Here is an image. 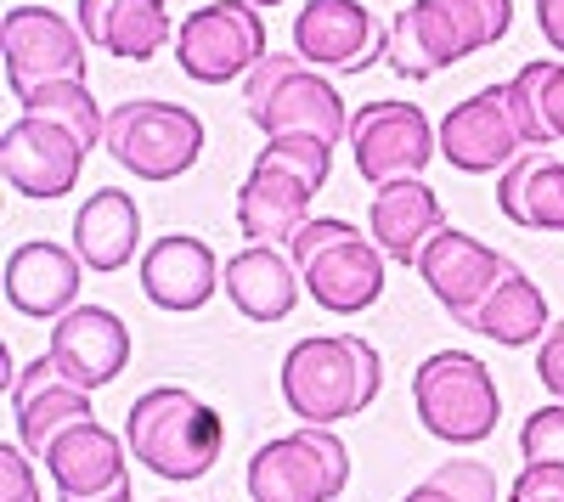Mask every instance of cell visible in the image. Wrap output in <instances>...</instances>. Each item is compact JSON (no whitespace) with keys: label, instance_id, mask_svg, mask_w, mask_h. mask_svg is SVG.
<instances>
[{"label":"cell","instance_id":"1","mask_svg":"<svg viewBox=\"0 0 564 502\" xmlns=\"http://www.w3.org/2000/svg\"><path fill=\"white\" fill-rule=\"evenodd\" d=\"M124 446L148 474L186 485V480H204L220 463L226 429H220V413L204 395L181 390V384H153L130 401Z\"/></svg>","mask_w":564,"mask_h":502},{"label":"cell","instance_id":"2","mask_svg":"<svg viewBox=\"0 0 564 502\" xmlns=\"http://www.w3.org/2000/svg\"><path fill=\"white\" fill-rule=\"evenodd\" d=\"M334 142L316 135H265V148L238 187V226L249 243H294L300 226L311 220V198L322 193Z\"/></svg>","mask_w":564,"mask_h":502},{"label":"cell","instance_id":"3","mask_svg":"<svg viewBox=\"0 0 564 502\" xmlns=\"http://www.w3.org/2000/svg\"><path fill=\"white\" fill-rule=\"evenodd\" d=\"M508 29L513 0H412L406 12L390 18L384 63L401 79H435L441 68L508 40Z\"/></svg>","mask_w":564,"mask_h":502},{"label":"cell","instance_id":"4","mask_svg":"<svg viewBox=\"0 0 564 502\" xmlns=\"http://www.w3.org/2000/svg\"><path fill=\"white\" fill-rule=\"evenodd\" d=\"M384 390V361L367 339L350 334H316L282 356V401L305 424H345L367 413Z\"/></svg>","mask_w":564,"mask_h":502},{"label":"cell","instance_id":"5","mask_svg":"<svg viewBox=\"0 0 564 502\" xmlns=\"http://www.w3.org/2000/svg\"><path fill=\"white\" fill-rule=\"evenodd\" d=\"M289 254L300 265L305 294L334 316H356L367 305H379V294H384V249L361 238V226H350L339 215L305 220Z\"/></svg>","mask_w":564,"mask_h":502},{"label":"cell","instance_id":"6","mask_svg":"<svg viewBox=\"0 0 564 502\" xmlns=\"http://www.w3.org/2000/svg\"><path fill=\"white\" fill-rule=\"evenodd\" d=\"M243 108L265 135H316V142H334V148H339V135H350L339 85L322 68H311L305 57L271 52L243 79Z\"/></svg>","mask_w":564,"mask_h":502},{"label":"cell","instance_id":"7","mask_svg":"<svg viewBox=\"0 0 564 502\" xmlns=\"http://www.w3.org/2000/svg\"><path fill=\"white\" fill-rule=\"evenodd\" d=\"M412 406H417V424L446 446L491 440L497 418H502L497 379H491L486 361L468 356V350H435L423 361L412 373Z\"/></svg>","mask_w":564,"mask_h":502},{"label":"cell","instance_id":"8","mask_svg":"<svg viewBox=\"0 0 564 502\" xmlns=\"http://www.w3.org/2000/svg\"><path fill=\"white\" fill-rule=\"evenodd\" d=\"M102 148L135 181H175V175L193 170L198 153H204V119L193 108H181V102L135 97V102H119L108 113Z\"/></svg>","mask_w":564,"mask_h":502},{"label":"cell","instance_id":"9","mask_svg":"<svg viewBox=\"0 0 564 502\" xmlns=\"http://www.w3.org/2000/svg\"><path fill=\"white\" fill-rule=\"evenodd\" d=\"M345 485H350V446L327 424L276 435L249 458L254 502H334Z\"/></svg>","mask_w":564,"mask_h":502},{"label":"cell","instance_id":"10","mask_svg":"<svg viewBox=\"0 0 564 502\" xmlns=\"http://www.w3.org/2000/svg\"><path fill=\"white\" fill-rule=\"evenodd\" d=\"M265 57H271L265 52V23H260V7H249V0H215V7H198L175 34V63L198 85L249 79Z\"/></svg>","mask_w":564,"mask_h":502},{"label":"cell","instance_id":"11","mask_svg":"<svg viewBox=\"0 0 564 502\" xmlns=\"http://www.w3.org/2000/svg\"><path fill=\"white\" fill-rule=\"evenodd\" d=\"M350 148H356V175L384 187V181H406L435 159L441 130L412 102H367L350 113Z\"/></svg>","mask_w":564,"mask_h":502},{"label":"cell","instance_id":"12","mask_svg":"<svg viewBox=\"0 0 564 502\" xmlns=\"http://www.w3.org/2000/svg\"><path fill=\"white\" fill-rule=\"evenodd\" d=\"M0 52H7V85L18 102L52 79L85 74V34L52 7H12L0 23Z\"/></svg>","mask_w":564,"mask_h":502},{"label":"cell","instance_id":"13","mask_svg":"<svg viewBox=\"0 0 564 502\" xmlns=\"http://www.w3.org/2000/svg\"><path fill=\"white\" fill-rule=\"evenodd\" d=\"M85 142L57 124V119H40V113H23L12 119V130L0 135V175L12 181L23 198H68L79 187V170H85Z\"/></svg>","mask_w":564,"mask_h":502},{"label":"cell","instance_id":"14","mask_svg":"<svg viewBox=\"0 0 564 502\" xmlns=\"http://www.w3.org/2000/svg\"><path fill=\"white\" fill-rule=\"evenodd\" d=\"M508 271H520V265L508 254H497L491 243H480L475 232H457V226L435 232L430 249L417 254V277L430 283V294L446 305V316L457 328L475 323V310L486 305V294L508 277Z\"/></svg>","mask_w":564,"mask_h":502},{"label":"cell","instance_id":"15","mask_svg":"<svg viewBox=\"0 0 564 502\" xmlns=\"http://www.w3.org/2000/svg\"><path fill=\"white\" fill-rule=\"evenodd\" d=\"M130 446L108 435L97 418L68 424L52 446H45V474L57 485V502H130Z\"/></svg>","mask_w":564,"mask_h":502},{"label":"cell","instance_id":"16","mask_svg":"<svg viewBox=\"0 0 564 502\" xmlns=\"http://www.w3.org/2000/svg\"><path fill=\"white\" fill-rule=\"evenodd\" d=\"M441 153L452 170L463 175H502L513 159L525 153V135H520V119H513V97L508 85H491V90H475L468 102H457L441 124Z\"/></svg>","mask_w":564,"mask_h":502},{"label":"cell","instance_id":"17","mask_svg":"<svg viewBox=\"0 0 564 502\" xmlns=\"http://www.w3.org/2000/svg\"><path fill=\"white\" fill-rule=\"evenodd\" d=\"M390 29H379L361 0H311L294 18V52L322 74H367L384 57Z\"/></svg>","mask_w":564,"mask_h":502},{"label":"cell","instance_id":"18","mask_svg":"<svg viewBox=\"0 0 564 502\" xmlns=\"http://www.w3.org/2000/svg\"><path fill=\"white\" fill-rule=\"evenodd\" d=\"M12 418H18V446L29 458H45V446L68 424H85L97 413H90V390L74 384L52 356H40L12 373Z\"/></svg>","mask_w":564,"mask_h":502},{"label":"cell","instance_id":"19","mask_svg":"<svg viewBox=\"0 0 564 502\" xmlns=\"http://www.w3.org/2000/svg\"><path fill=\"white\" fill-rule=\"evenodd\" d=\"M45 356H52L74 384L102 390V384H113L124 373V361H130V328H124V316H113L108 305H74L68 316H57L52 350Z\"/></svg>","mask_w":564,"mask_h":502},{"label":"cell","instance_id":"20","mask_svg":"<svg viewBox=\"0 0 564 502\" xmlns=\"http://www.w3.org/2000/svg\"><path fill=\"white\" fill-rule=\"evenodd\" d=\"M79 271H85V260L74 249H57L52 238H34V243L12 249V260H7V299L18 316L57 323L79 299Z\"/></svg>","mask_w":564,"mask_h":502},{"label":"cell","instance_id":"21","mask_svg":"<svg viewBox=\"0 0 564 502\" xmlns=\"http://www.w3.org/2000/svg\"><path fill=\"white\" fill-rule=\"evenodd\" d=\"M220 260L204 238H159L148 254H141V294H148L159 310H204L220 288Z\"/></svg>","mask_w":564,"mask_h":502},{"label":"cell","instance_id":"22","mask_svg":"<svg viewBox=\"0 0 564 502\" xmlns=\"http://www.w3.org/2000/svg\"><path fill=\"white\" fill-rule=\"evenodd\" d=\"M367 232H372V243H379L390 260L417 265V254L430 249V238L446 232V209H441V198L423 187L417 175H406V181H384V187L372 193Z\"/></svg>","mask_w":564,"mask_h":502},{"label":"cell","instance_id":"23","mask_svg":"<svg viewBox=\"0 0 564 502\" xmlns=\"http://www.w3.org/2000/svg\"><path fill=\"white\" fill-rule=\"evenodd\" d=\"M226 299L238 305L249 323H282L300 305V265L276 243H249L243 254L226 260Z\"/></svg>","mask_w":564,"mask_h":502},{"label":"cell","instance_id":"24","mask_svg":"<svg viewBox=\"0 0 564 502\" xmlns=\"http://www.w3.org/2000/svg\"><path fill=\"white\" fill-rule=\"evenodd\" d=\"M79 34L108 57L153 63L170 45V12L164 0H79Z\"/></svg>","mask_w":564,"mask_h":502},{"label":"cell","instance_id":"25","mask_svg":"<svg viewBox=\"0 0 564 502\" xmlns=\"http://www.w3.org/2000/svg\"><path fill=\"white\" fill-rule=\"evenodd\" d=\"M497 209L525 232H564V164L547 148H525L497 175Z\"/></svg>","mask_w":564,"mask_h":502},{"label":"cell","instance_id":"26","mask_svg":"<svg viewBox=\"0 0 564 502\" xmlns=\"http://www.w3.org/2000/svg\"><path fill=\"white\" fill-rule=\"evenodd\" d=\"M141 243V209L119 187H97L74 209V254L90 271H124Z\"/></svg>","mask_w":564,"mask_h":502},{"label":"cell","instance_id":"27","mask_svg":"<svg viewBox=\"0 0 564 502\" xmlns=\"http://www.w3.org/2000/svg\"><path fill=\"white\" fill-rule=\"evenodd\" d=\"M542 328H547V299L525 271H508V277L486 294V305L475 310V323H468V334H480L491 345H508V350L536 345Z\"/></svg>","mask_w":564,"mask_h":502},{"label":"cell","instance_id":"28","mask_svg":"<svg viewBox=\"0 0 564 502\" xmlns=\"http://www.w3.org/2000/svg\"><path fill=\"white\" fill-rule=\"evenodd\" d=\"M513 119H520L525 148L564 142V63H525L508 79Z\"/></svg>","mask_w":564,"mask_h":502},{"label":"cell","instance_id":"29","mask_svg":"<svg viewBox=\"0 0 564 502\" xmlns=\"http://www.w3.org/2000/svg\"><path fill=\"white\" fill-rule=\"evenodd\" d=\"M23 113H40V119L68 124L85 148H97L102 135H108V113L97 108V97H90L85 79H52V85L29 90V97H23Z\"/></svg>","mask_w":564,"mask_h":502},{"label":"cell","instance_id":"30","mask_svg":"<svg viewBox=\"0 0 564 502\" xmlns=\"http://www.w3.org/2000/svg\"><path fill=\"white\" fill-rule=\"evenodd\" d=\"M520 451H525V463H564V401H553V406L525 418Z\"/></svg>","mask_w":564,"mask_h":502},{"label":"cell","instance_id":"31","mask_svg":"<svg viewBox=\"0 0 564 502\" xmlns=\"http://www.w3.org/2000/svg\"><path fill=\"white\" fill-rule=\"evenodd\" d=\"M435 480L457 496V502H497V474L475 458H452L446 469H435Z\"/></svg>","mask_w":564,"mask_h":502},{"label":"cell","instance_id":"32","mask_svg":"<svg viewBox=\"0 0 564 502\" xmlns=\"http://www.w3.org/2000/svg\"><path fill=\"white\" fill-rule=\"evenodd\" d=\"M0 502H45L23 446H0Z\"/></svg>","mask_w":564,"mask_h":502},{"label":"cell","instance_id":"33","mask_svg":"<svg viewBox=\"0 0 564 502\" xmlns=\"http://www.w3.org/2000/svg\"><path fill=\"white\" fill-rule=\"evenodd\" d=\"M508 502H564V463H525L508 485Z\"/></svg>","mask_w":564,"mask_h":502},{"label":"cell","instance_id":"34","mask_svg":"<svg viewBox=\"0 0 564 502\" xmlns=\"http://www.w3.org/2000/svg\"><path fill=\"white\" fill-rule=\"evenodd\" d=\"M536 379L553 401H564V323H553L542 334V356H536Z\"/></svg>","mask_w":564,"mask_h":502},{"label":"cell","instance_id":"35","mask_svg":"<svg viewBox=\"0 0 564 502\" xmlns=\"http://www.w3.org/2000/svg\"><path fill=\"white\" fill-rule=\"evenodd\" d=\"M536 23H542L547 45H558V52H564V0H536Z\"/></svg>","mask_w":564,"mask_h":502},{"label":"cell","instance_id":"36","mask_svg":"<svg viewBox=\"0 0 564 502\" xmlns=\"http://www.w3.org/2000/svg\"><path fill=\"white\" fill-rule=\"evenodd\" d=\"M401 502H457V496H452V491H446V485H441V480H435V474H430V480H423V485H417V491H406V496H401Z\"/></svg>","mask_w":564,"mask_h":502},{"label":"cell","instance_id":"37","mask_svg":"<svg viewBox=\"0 0 564 502\" xmlns=\"http://www.w3.org/2000/svg\"><path fill=\"white\" fill-rule=\"evenodd\" d=\"M249 7H282V0H249Z\"/></svg>","mask_w":564,"mask_h":502}]
</instances>
